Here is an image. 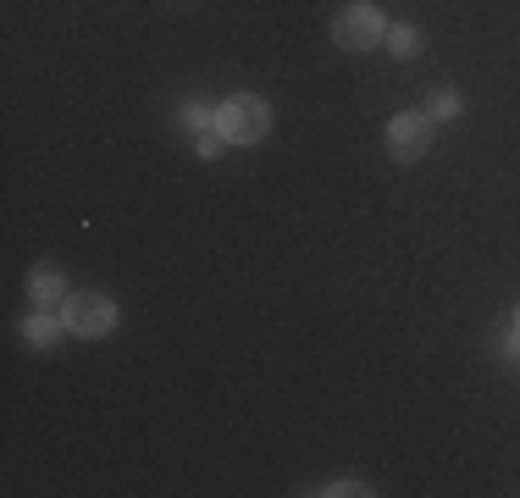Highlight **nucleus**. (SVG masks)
<instances>
[{"instance_id":"nucleus-1","label":"nucleus","mask_w":520,"mask_h":498,"mask_svg":"<svg viewBox=\"0 0 520 498\" xmlns=\"http://www.w3.org/2000/svg\"><path fill=\"white\" fill-rule=\"evenodd\" d=\"M216 133H222L227 144H260L272 133V106L255 100V95H233L222 111H216Z\"/></svg>"},{"instance_id":"nucleus-2","label":"nucleus","mask_w":520,"mask_h":498,"mask_svg":"<svg viewBox=\"0 0 520 498\" xmlns=\"http://www.w3.org/2000/svg\"><path fill=\"white\" fill-rule=\"evenodd\" d=\"M61 321H67V332H78V338H106V332L117 327V305H111L106 294H67Z\"/></svg>"},{"instance_id":"nucleus-3","label":"nucleus","mask_w":520,"mask_h":498,"mask_svg":"<svg viewBox=\"0 0 520 498\" xmlns=\"http://www.w3.org/2000/svg\"><path fill=\"white\" fill-rule=\"evenodd\" d=\"M432 139H438V128H432V117H421V111H404V117L388 122V155L393 161H421V155L432 150Z\"/></svg>"},{"instance_id":"nucleus-4","label":"nucleus","mask_w":520,"mask_h":498,"mask_svg":"<svg viewBox=\"0 0 520 498\" xmlns=\"http://www.w3.org/2000/svg\"><path fill=\"white\" fill-rule=\"evenodd\" d=\"M332 39H338L343 50H371V45H382V12L360 0V6L338 12V23H332Z\"/></svg>"},{"instance_id":"nucleus-5","label":"nucleus","mask_w":520,"mask_h":498,"mask_svg":"<svg viewBox=\"0 0 520 498\" xmlns=\"http://www.w3.org/2000/svg\"><path fill=\"white\" fill-rule=\"evenodd\" d=\"M28 299H34L39 310L67 305V283H61V272H56V266H34V272H28Z\"/></svg>"},{"instance_id":"nucleus-6","label":"nucleus","mask_w":520,"mask_h":498,"mask_svg":"<svg viewBox=\"0 0 520 498\" xmlns=\"http://www.w3.org/2000/svg\"><path fill=\"white\" fill-rule=\"evenodd\" d=\"M61 327H67V321H56V316H39V310H34V316L23 321V338H28V344H39V349H56Z\"/></svg>"},{"instance_id":"nucleus-7","label":"nucleus","mask_w":520,"mask_h":498,"mask_svg":"<svg viewBox=\"0 0 520 498\" xmlns=\"http://www.w3.org/2000/svg\"><path fill=\"white\" fill-rule=\"evenodd\" d=\"M388 50H393V56H415V28L410 23L388 28Z\"/></svg>"},{"instance_id":"nucleus-8","label":"nucleus","mask_w":520,"mask_h":498,"mask_svg":"<svg viewBox=\"0 0 520 498\" xmlns=\"http://www.w3.org/2000/svg\"><path fill=\"white\" fill-rule=\"evenodd\" d=\"M454 111H460V95H454V89H443V95L432 100V117H454Z\"/></svg>"},{"instance_id":"nucleus-9","label":"nucleus","mask_w":520,"mask_h":498,"mask_svg":"<svg viewBox=\"0 0 520 498\" xmlns=\"http://www.w3.org/2000/svg\"><path fill=\"white\" fill-rule=\"evenodd\" d=\"M222 133H200V155H222Z\"/></svg>"},{"instance_id":"nucleus-10","label":"nucleus","mask_w":520,"mask_h":498,"mask_svg":"<svg viewBox=\"0 0 520 498\" xmlns=\"http://www.w3.org/2000/svg\"><path fill=\"white\" fill-rule=\"evenodd\" d=\"M183 122H189V128H205V122H211V111H205V106H189V111H183Z\"/></svg>"}]
</instances>
